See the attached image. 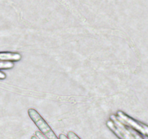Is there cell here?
<instances>
[{"label": "cell", "instance_id": "6da1fadb", "mask_svg": "<svg viewBox=\"0 0 148 139\" xmlns=\"http://www.w3.org/2000/svg\"><path fill=\"white\" fill-rule=\"evenodd\" d=\"M28 114L31 120L34 123V124L38 127L39 131L45 136L47 139H59L57 137L56 134L54 133L49 125L44 120L43 117L40 115L38 112L34 109H29L28 110Z\"/></svg>", "mask_w": 148, "mask_h": 139}, {"label": "cell", "instance_id": "7a4b0ae2", "mask_svg": "<svg viewBox=\"0 0 148 139\" xmlns=\"http://www.w3.org/2000/svg\"><path fill=\"white\" fill-rule=\"evenodd\" d=\"M106 125L120 139H134L127 127L118 119L117 116L111 115L110 120L106 122Z\"/></svg>", "mask_w": 148, "mask_h": 139}, {"label": "cell", "instance_id": "3957f363", "mask_svg": "<svg viewBox=\"0 0 148 139\" xmlns=\"http://www.w3.org/2000/svg\"><path fill=\"white\" fill-rule=\"evenodd\" d=\"M117 117L125 125L139 132L142 134L148 136V126L147 125L132 118L121 110L117 112Z\"/></svg>", "mask_w": 148, "mask_h": 139}, {"label": "cell", "instance_id": "277c9868", "mask_svg": "<svg viewBox=\"0 0 148 139\" xmlns=\"http://www.w3.org/2000/svg\"><path fill=\"white\" fill-rule=\"evenodd\" d=\"M22 58L21 54L15 52H0V61L1 62H18Z\"/></svg>", "mask_w": 148, "mask_h": 139}, {"label": "cell", "instance_id": "5b68a950", "mask_svg": "<svg viewBox=\"0 0 148 139\" xmlns=\"http://www.w3.org/2000/svg\"><path fill=\"white\" fill-rule=\"evenodd\" d=\"M14 67L13 62H1L0 61V70L11 69Z\"/></svg>", "mask_w": 148, "mask_h": 139}, {"label": "cell", "instance_id": "8992f818", "mask_svg": "<svg viewBox=\"0 0 148 139\" xmlns=\"http://www.w3.org/2000/svg\"><path fill=\"white\" fill-rule=\"evenodd\" d=\"M67 137L68 138V139H81L76 133L73 131H69L68 133V136Z\"/></svg>", "mask_w": 148, "mask_h": 139}, {"label": "cell", "instance_id": "52a82bcc", "mask_svg": "<svg viewBox=\"0 0 148 139\" xmlns=\"http://www.w3.org/2000/svg\"><path fill=\"white\" fill-rule=\"evenodd\" d=\"M34 136H36V137L38 138L39 139H47L45 136H44L43 134H42V133H41L40 131H39V130H37V131H36L35 135H34Z\"/></svg>", "mask_w": 148, "mask_h": 139}, {"label": "cell", "instance_id": "ba28073f", "mask_svg": "<svg viewBox=\"0 0 148 139\" xmlns=\"http://www.w3.org/2000/svg\"><path fill=\"white\" fill-rule=\"evenodd\" d=\"M5 78H6V74L3 72L0 71V80H4Z\"/></svg>", "mask_w": 148, "mask_h": 139}, {"label": "cell", "instance_id": "9c48e42d", "mask_svg": "<svg viewBox=\"0 0 148 139\" xmlns=\"http://www.w3.org/2000/svg\"><path fill=\"white\" fill-rule=\"evenodd\" d=\"M59 139H68V138L64 134H60Z\"/></svg>", "mask_w": 148, "mask_h": 139}, {"label": "cell", "instance_id": "30bf717a", "mask_svg": "<svg viewBox=\"0 0 148 139\" xmlns=\"http://www.w3.org/2000/svg\"><path fill=\"white\" fill-rule=\"evenodd\" d=\"M31 139H39V138H37L36 136H31Z\"/></svg>", "mask_w": 148, "mask_h": 139}]
</instances>
